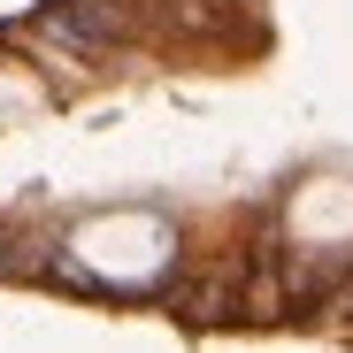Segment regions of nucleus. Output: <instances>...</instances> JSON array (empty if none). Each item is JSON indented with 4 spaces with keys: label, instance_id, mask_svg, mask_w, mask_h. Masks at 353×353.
I'll return each instance as SVG.
<instances>
[{
    "label": "nucleus",
    "instance_id": "nucleus-2",
    "mask_svg": "<svg viewBox=\"0 0 353 353\" xmlns=\"http://www.w3.org/2000/svg\"><path fill=\"white\" fill-rule=\"evenodd\" d=\"M292 230L307 246H353V185L345 176H315L292 192Z\"/></svg>",
    "mask_w": 353,
    "mask_h": 353
},
{
    "label": "nucleus",
    "instance_id": "nucleus-1",
    "mask_svg": "<svg viewBox=\"0 0 353 353\" xmlns=\"http://www.w3.org/2000/svg\"><path fill=\"white\" fill-rule=\"evenodd\" d=\"M70 261L100 284H154L169 261H176V230L161 215H92L70 230Z\"/></svg>",
    "mask_w": 353,
    "mask_h": 353
}]
</instances>
